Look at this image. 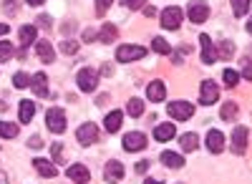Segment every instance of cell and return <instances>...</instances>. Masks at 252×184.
Returning <instances> with one entry per match:
<instances>
[{
  "mask_svg": "<svg viewBox=\"0 0 252 184\" xmlns=\"http://www.w3.org/2000/svg\"><path fill=\"white\" fill-rule=\"evenodd\" d=\"M182 18H184L182 8L172 5V8H166V10L161 13V26H164L166 31H177V28L182 26Z\"/></svg>",
  "mask_w": 252,
  "mask_h": 184,
  "instance_id": "8992f818",
  "label": "cell"
},
{
  "mask_svg": "<svg viewBox=\"0 0 252 184\" xmlns=\"http://www.w3.org/2000/svg\"><path fill=\"white\" fill-rule=\"evenodd\" d=\"M166 114H172L177 121H187V119H192L194 106L189 104V101H172V104L166 106Z\"/></svg>",
  "mask_w": 252,
  "mask_h": 184,
  "instance_id": "5b68a950",
  "label": "cell"
},
{
  "mask_svg": "<svg viewBox=\"0 0 252 184\" xmlns=\"http://www.w3.org/2000/svg\"><path fill=\"white\" fill-rule=\"evenodd\" d=\"M199 43H202V61L209 66V63H215L217 61V51H215V46H212V38H209L207 33H202L199 35Z\"/></svg>",
  "mask_w": 252,
  "mask_h": 184,
  "instance_id": "9c48e42d",
  "label": "cell"
},
{
  "mask_svg": "<svg viewBox=\"0 0 252 184\" xmlns=\"http://www.w3.org/2000/svg\"><path fill=\"white\" fill-rule=\"evenodd\" d=\"M40 3H46V0H28V5H40Z\"/></svg>",
  "mask_w": 252,
  "mask_h": 184,
  "instance_id": "c3c4849f",
  "label": "cell"
},
{
  "mask_svg": "<svg viewBox=\"0 0 252 184\" xmlns=\"http://www.w3.org/2000/svg\"><path fill=\"white\" fill-rule=\"evenodd\" d=\"M126 114L134 116V119H139V116L144 114V101H141V98H129V104H126Z\"/></svg>",
  "mask_w": 252,
  "mask_h": 184,
  "instance_id": "d4e9b609",
  "label": "cell"
},
{
  "mask_svg": "<svg viewBox=\"0 0 252 184\" xmlns=\"http://www.w3.org/2000/svg\"><path fill=\"white\" fill-rule=\"evenodd\" d=\"M46 126H48L53 134L66 131V111H61V109H51V111H46Z\"/></svg>",
  "mask_w": 252,
  "mask_h": 184,
  "instance_id": "277c9868",
  "label": "cell"
},
{
  "mask_svg": "<svg viewBox=\"0 0 252 184\" xmlns=\"http://www.w3.org/2000/svg\"><path fill=\"white\" fill-rule=\"evenodd\" d=\"M247 31H250V33H252V18H250V20H247Z\"/></svg>",
  "mask_w": 252,
  "mask_h": 184,
  "instance_id": "f907efd6",
  "label": "cell"
},
{
  "mask_svg": "<svg viewBox=\"0 0 252 184\" xmlns=\"http://www.w3.org/2000/svg\"><path fill=\"white\" fill-rule=\"evenodd\" d=\"M121 177H124V164L121 161H109L106 169H103V179L116 184V182H121Z\"/></svg>",
  "mask_w": 252,
  "mask_h": 184,
  "instance_id": "4fadbf2b",
  "label": "cell"
},
{
  "mask_svg": "<svg viewBox=\"0 0 252 184\" xmlns=\"http://www.w3.org/2000/svg\"><path fill=\"white\" fill-rule=\"evenodd\" d=\"M101 73H103V76H111V73H114V66H111V63H103V66H101Z\"/></svg>",
  "mask_w": 252,
  "mask_h": 184,
  "instance_id": "b9f144b4",
  "label": "cell"
},
{
  "mask_svg": "<svg viewBox=\"0 0 252 184\" xmlns=\"http://www.w3.org/2000/svg\"><path fill=\"white\" fill-rule=\"evenodd\" d=\"M121 121H124V114H121V111H111V114H106V121H103V126H106L109 134H116V131L121 129Z\"/></svg>",
  "mask_w": 252,
  "mask_h": 184,
  "instance_id": "e0dca14e",
  "label": "cell"
},
{
  "mask_svg": "<svg viewBox=\"0 0 252 184\" xmlns=\"http://www.w3.org/2000/svg\"><path fill=\"white\" fill-rule=\"evenodd\" d=\"M179 141H182V149H184V152H194L197 144H199V141H197V134H184Z\"/></svg>",
  "mask_w": 252,
  "mask_h": 184,
  "instance_id": "83f0119b",
  "label": "cell"
},
{
  "mask_svg": "<svg viewBox=\"0 0 252 184\" xmlns=\"http://www.w3.org/2000/svg\"><path fill=\"white\" fill-rule=\"evenodd\" d=\"M146 147V134H139V131H131L124 136V149L126 152H139Z\"/></svg>",
  "mask_w": 252,
  "mask_h": 184,
  "instance_id": "ba28073f",
  "label": "cell"
},
{
  "mask_svg": "<svg viewBox=\"0 0 252 184\" xmlns=\"http://www.w3.org/2000/svg\"><path fill=\"white\" fill-rule=\"evenodd\" d=\"M38 26L48 28V26H51V18H48V15H40V18H38Z\"/></svg>",
  "mask_w": 252,
  "mask_h": 184,
  "instance_id": "7bdbcfd3",
  "label": "cell"
},
{
  "mask_svg": "<svg viewBox=\"0 0 252 184\" xmlns=\"http://www.w3.org/2000/svg\"><path fill=\"white\" fill-rule=\"evenodd\" d=\"M250 3H252V0H232V10H235V15H247Z\"/></svg>",
  "mask_w": 252,
  "mask_h": 184,
  "instance_id": "1f68e13d",
  "label": "cell"
},
{
  "mask_svg": "<svg viewBox=\"0 0 252 184\" xmlns=\"http://www.w3.org/2000/svg\"><path fill=\"white\" fill-rule=\"evenodd\" d=\"M146 96H149L152 101H164V96H166V86L161 84V81H152V84L146 86Z\"/></svg>",
  "mask_w": 252,
  "mask_h": 184,
  "instance_id": "ac0fdd59",
  "label": "cell"
},
{
  "mask_svg": "<svg viewBox=\"0 0 252 184\" xmlns=\"http://www.w3.org/2000/svg\"><path fill=\"white\" fill-rule=\"evenodd\" d=\"M20 121H23V124H31L33 121V114H35V104L33 101H20Z\"/></svg>",
  "mask_w": 252,
  "mask_h": 184,
  "instance_id": "cb8c5ba5",
  "label": "cell"
},
{
  "mask_svg": "<svg viewBox=\"0 0 252 184\" xmlns=\"http://www.w3.org/2000/svg\"><path fill=\"white\" fill-rule=\"evenodd\" d=\"M144 184H161V182H157V179H144Z\"/></svg>",
  "mask_w": 252,
  "mask_h": 184,
  "instance_id": "681fc988",
  "label": "cell"
},
{
  "mask_svg": "<svg viewBox=\"0 0 252 184\" xmlns=\"http://www.w3.org/2000/svg\"><path fill=\"white\" fill-rule=\"evenodd\" d=\"M61 51L66 53V56H73V53L78 51V43H73V40H63V43H61Z\"/></svg>",
  "mask_w": 252,
  "mask_h": 184,
  "instance_id": "e575fe53",
  "label": "cell"
},
{
  "mask_svg": "<svg viewBox=\"0 0 252 184\" xmlns=\"http://www.w3.org/2000/svg\"><path fill=\"white\" fill-rule=\"evenodd\" d=\"M81 38H83V40H86V43H91V40H96V38H98V35H96V33H94V31H86V33H83V35H81Z\"/></svg>",
  "mask_w": 252,
  "mask_h": 184,
  "instance_id": "60d3db41",
  "label": "cell"
},
{
  "mask_svg": "<svg viewBox=\"0 0 252 184\" xmlns=\"http://www.w3.org/2000/svg\"><path fill=\"white\" fill-rule=\"evenodd\" d=\"M66 174H68L71 182H76V184H89V182H91V174H89V169L83 167V164H71Z\"/></svg>",
  "mask_w": 252,
  "mask_h": 184,
  "instance_id": "8fae6325",
  "label": "cell"
},
{
  "mask_svg": "<svg viewBox=\"0 0 252 184\" xmlns=\"http://www.w3.org/2000/svg\"><path fill=\"white\" fill-rule=\"evenodd\" d=\"M146 56V48H141V46H121L119 51H116V61L119 63H131V61H139V58H144Z\"/></svg>",
  "mask_w": 252,
  "mask_h": 184,
  "instance_id": "3957f363",
  "label": "cell"
},
{
  "mask_svg": "<svg viewBox=\"0 0 252 184\" xmlns=\"http://www.w3.org/2000/svg\"><path fill=\"white\" fill-rule=\"evenodd\" d=\"M187 15H189V20H192V23H204V20H207V15H209V8H207V3L197 0V3H192V5H189Z\"/></svg>",
  "mask_w": 252,
  "mask_h": 184,
  "instance_id": "30bf717a",
  "label": "cell"
},
{
  "mask_svg": "<svg viewBox=\"0 0 252 184\" xmlns=\"http://www.w3.org/2000/svg\"><path fill=\"white\" fill-rule=\"evenodd\" d=\"M146 169H149V161H139V164H136V172H139V174L146 172Z\"/></svg>",
  "mask_w": 252,
  "mask_h": 184,
  "instance_id": "f6af8a7d",
  "label": "cell"
},
{
  "mask_svg": "<svg viewBox=\"0 0 252 184\" xmlns=\"http://www.w3.org/2000/svg\"><path fill=\"white\" fill-rule=\"evenodd\" d=\"M18 3H20V0H5V3H3V10L10 13V15H15V13H18Z\"/></svg>",
  "mask_w": 252,
  "mask_h": 184,
  "instance_id": "74e56055",
  "label": "cell"
},
{
  "mask_svg": "<svg viewBox=\"0 0 252 184\" xmlns=\"http://www.w3.org/2000/svg\"><path fill=\"white\" fill-rule=\"evenodd\" d=\"M28 144H31V147H40V136H33V139L28 141Z\"/></svg>",
  "mask_w": 252,
  "mask_h": 184,
  "instance_id": "bcb514c9",
  "label": "cell"
},
{
  "mask_svg": "<svg viewBox=\"0 0 252 184\" xmlns=\"http://www.w3.org/2000/svg\"><path fill=\"white\" fill-rule=\"evenodd\" d=\"M161 164L172 167V169H179V167H184V156L177 154V152H164L161 154Z\"/></svg>",
  "mask_w": 252,
  "mask_h": 184,
  "instance_id": "44dd1931",
  "label": "cell"
},
{
  "mask_svg": "<svg viewBox=\"0 0 252 184\" xmlns=\"http://www.w3.org/2000/svg\"><path fill=\"white\" fill-rule=\"evenodd\" d=\"M33 167L38 169V174L40 177H48V179H53L58 172H56V167L51 164V161H46V159H33Z\"/></svg>",
  "mask_w": 252,
  "mask_h": 184,
  "instance_id": "d6986e66",
  "label": "cell"
},
{
  "mask_svg": "<svg viewBox=\"0 0 252 184\" xmlns=\"http://www.w3.org/2000/svg\"><path fill=\"white\" fill-rule=\"evenodd\" d=\"M207 149L212 152V154H222V149H224V136H222V131L212 129V131L207 134Z\"/></svg>",
  "mask_w": 252,
  "mask_h": 184,
  "instance_id": "7c38bea8",
  "label": "cell"
},
{
  "mask_svg": "<svg viewBox=\"0 0 252 184\" xmlns=\"http://www.w3.org/2000/svg\"><path fill=\"white\" fill-rule=\"evenodd\" d=\"M235 56V43L232 40H222L220 43V48H217V58H224V61H229Z\"/></svg>",
  "mask_w": 252,
  "mask_h": 184,
  "instance_id": "484cf974",
  "label": "cell"
},
{
  "mask_svg": "<svg viewBox=\"0 0 252 184\" xmlns=\"http://www.w3.org/2000/svg\"><path fill=\"white\" fill-rule=\"evenodd\" d=\"M10 58H13V43L10 40H3V43H0V61L5 63V61H10Z\"/></svg>",
  "mask_w": 252,
  "mask_h": 184,
  "instance_id": "d6a6232c",
  "label": "cell"
},
{
  "mask_svg": "<svg viewBox=\"0 0 252 184\" xmlns=\"http://www.w3.org/2000/svg\"><path fill=\"white\" fill-rule=\"evenodd\" d=\"M76 84H78V89H81V91L91 93V91H96L98 73H96V71H91V68H81V71H78V76H76Z\"/></svg>",
  "mask_w": 252,
  "mask_h": 184,
  "instance_id": "7a4b0ae2",
  "label": "cell"
},
{
  "mask_svg": "<svg viewBox=\"0 0 252 184\" xmlns=\"http://www.w3.org/2000/svg\"><path fill=\"white\" fill-rule=\"evenodd\" d=\"M96 141H98V126H96V124L86 121V124L78 126V144L91 147V144H96Z\"/></svg>",
  "mask_w": 252,
  "mask_h": 184,
  "instance_id": "52a82bcc",
  "label": "cell"
},
{
  "mask_svg": "<svg viewBox=\"0 0 252 184\" xmlns=\"http://www.w3.org/2000/svg\"><path fill=\"white\" fill-rule=\"evenodd\" d=\"M247 149V129L245 126H237L232 131V152L235 154H242Z\"/></svg>",
  "mask_w": 252,
  "mask_h": 184,
  "instance_id": "5bb4252c",
  "label": "cell"
},
{
  "mask_svg": "<svg viewBox=\"0 0 252 184\" xmlns=\"http://www.w3.org/2000/svg\"><path fill=\"white\" fill-rule=\"evenodd\" d=\"M13 84H15L18 89H26V86H31V78H28L26 73H15V76H13Z\"/></svg>",
  "mask_w": 252,
  "mask_h": 184,
  "instance_id": "836d02e7",
  "label": "cell"
},
{
  "mask_svg": "<svg viewBox=\"0 0 252 184\" xmlns=\"http://www.w3.org/2000/svg\"><path fill=\"white\" fill-rule=\"evenodd\" d=\"M220 116H222V121H235L237 119V104L235 101H227V104L222 106V111H220Z\"/></svg>",
  "mask_w": 252,
  "mask_h": 184,
  "instance_id": "4316f807",
  "label": "cell"
},
{
  "mask_svg": "<svg viewBox=\"0 0 252 184\" xmlns=\"http://www.w3.org/2000/svg\"><path fill=\"white\" fill-rule=\"evenodd\" d=\"M35 51H38V56H40V61H43V63H53L56 53H53V46L48 43V40H38Z\"/></svg>",
  "mask_w": 252,
  "mask_h": 184,
  "instance_id": "2e32d148",
  "label": "cell"
},
{
  "mask_svg": "<svg viewBox=\"0 0 252 184\" xmlns=\"http://www.w3.org/2000/svg\"><path fill=\"white\" fill-rule=\"evenodd\" d=\"M250 53H252V48H250Z\"/></svg>",
  "mask_w": 252,
  "mask_h": 184,
  "instance_id": "816d5d0a",
  "label": "cell"
},
{
  "mask_svg": "<svg viewBox=\"0 0 252 184\" xmlns=\"http://www.w3.org/2000/svg\"><path fill=\"white\" fill-rule=\"evenodd\" d=\"M220 98V86L215 84V81H202V86H199V104L204 106H212L215 101Z\"/></svg>",
  "mask_w": 252,
  "mask_h": 184,
  "instance_id": "6da1fadb",
  "label": "cell"
},
{
  "mask_svg": "<svg viewBox=\"0 0 252 184\" xmlns=\"http://www.w3.org/2000/svg\"><path fill=\"white\" fill-rule=\"evenodd\" d=\"M111 3H114V0H96V15H106Z\"/></svg>",
  "mask_w": 252,
  "mask_h": 184,
  "instance_id": "d590c367",
  "label": "cell"
},
{
  "mask_svg": "<svg viewBox=\"0 0 252 184\" xmlns=\"http://www.w3.org/2000/svg\"><path fill=\"white\" fill-rule=\"evenodd\" d=\"M31 86H33L35 96H40V98L48 96V78H46V73H35V76L31 78Z\"/></svg>",
  "mask_w": 252,
  "mask_h": 184,
  "instance_id": "9a60e30c",
  "label": "cell"
},
{
  "mask_svg": "<svg viewBox=\"0 0 252 184\" xmlns=\"http://www.w3.org/2000/svg\"><path fill=\"white\" fill-rule=\"evenodd\" d=\"M35 33H38V31H35V26H23V28H20V33H18V35H20V46H23V53H26V48L35 40Z\"/></svg>",
  "mask_w": 252,
  "mask_h": 184,
  "instance_id": "7402d4cb",
  "label": "cell"
},
{
  "mask_svg": "<svg viewBox=\"0 0 252 184\" xmlns=\"http://www.w3.org/2000/svg\"><path fill=\"white\" fill-rule=\"evenodd\" d=\"M174 134H177L174 124H161V126L154 129V139L157 141H169V139H174Z\"/></svg>",
  "mask_w": 252,
  "mask_h": 184,
  "instance_id": "603a6c76",
  "label": "cell"
},
{
  "mask_svg": "<svg viewBox=\"0 0 252 184\" xmlns=\"http://www.w3.org/2000/svg\"><path fill=\"white\" fill-rule=\"evenodd\" d=\"M119 38V31L114 23H103V28L98 31V40L101 43H114V40Z\"/></svg>",
  "mask_w": 252,
  "mask_h": 184,
  "instance_id": "ffe728a7",
  "label": "cell"
},
{
  "mask_svg": "<svg viewBox=\"0 0 252 184\" xmlns=\"http://www.w3.org/2000/svg\"><path fill=\"white\" fill-rule=\"evenodd\" d=\"M5 33H8V26H5V23H0V35H5Z\"/></svg>",
  "mask_w": 252,
  "mask_h": 184,
  "instance_id": "7dc6e473",
  "label": "cell"
},
{
  "mask_svg": "<svg viewBox=\"0 0 252 184\" xmlns=\"http://www.w3.org/2000/svg\"><path fill=\"white\" fill-rule=\"evenodd\" d=\"M152 48H154L157 53H164V56H166V53H172V46L166 43L164 38H154V40H152Z\"/></svg>",
  "mask_w": 252,
  "mask_h": 184,
  "instance_id": "f546056e",
  "label": "cell"
},
{
  "mask_svg": "<svg viewBox=\"0 0 252 184\" xmlns=\"http://www.w3.org/2000/svg\"><path fill=\"white\" fill-rule=\"evenodd\" d=\"M144 3H146V0H121V5H124V8H131V10L141 8Z\"/></svg>",
  "mask_w": 252,
  "mask_h": 184,
  "instance_id": "f35d334b",
  "label": "cell"
},
{
  "mask_svg": "<svg viewBox=\"0 0 252 184\" xmlns=\"http://www.w3.org/2000/svg\"><path fill=\"white\" fill-rule=\"evenodd\" d=\"M15 134H18V126H15V124H8V121H0V136L13 139Z\"/></svg>",
  "mask_w": 252,
  "mask_h": 184,
  "instance_id": "4dcf8cb0",
  "label": "cell"
},
{
  "mask_svg": "<svg viewBox=\"0 0 252 184\" xmlns=\"http://www.w3.org/2000/svg\"><path fill=\"white\" fill-rule=\"evenodd\" d=\"M51 154H53V161H56V164H61V161H63V147L58 144V141L51 147Z\"/></svg>",
  "mask_w": 252,
  "mask_h": 184,
  "instance_id": "8d00e7d4",
  "label": "cell"
},
{
  "mask_svg": "<svg viewBox=\"0 0 252 184\" xmlns=\"http://www.w3.org/2000/svg\"><path fill=\"white\" fill-rule=\"evenodd\" d=\"M242 76H245L247 81H252V63H250V61H247V58L242 61Z\"/></svg>",
  "mask_w": 252,
  "mask_h": 184,
  "instance_id": "ab89813d",
  "label": "cell"
},
{
  "mask_svg": "<svg viewBox=\"0 0 252 184\" xmlns=\"http://www.w3.org/2000/svg\"><path fill=\"white\" fill-rule=\"evenodd\" d=\"M222 81H224V86H237V81H240V73L237 71H232V68H224L222 71Z\"/></svg>",
  "mask_w": 252,
  "mask_h": 184,
  "instance_id": "f1b7e54d",
  "label": "cell"
},
{
  "mask_svg": "<svg viewBox=\"0 0 252 184\" xmlns=\"http://www.w3.org/2000/svg\"><path fill=\"white\" fill-rule=\"evenodd\" d=\"M144 15H146V18H154V15H157V8H152V5H146V8H144Z\"/></svg>",
  "mask_w": 252,
  "mask_h": 184,
  "instance_id": "ee69618b",
  "label": "cell"
}]
</instances>
